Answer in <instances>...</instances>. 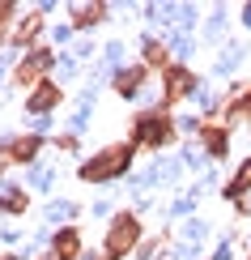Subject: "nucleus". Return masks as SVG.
Instances as JSON below:
<instances>
[{
  "label": "nucleus",
  "instance_id": "nucleus-1",
  "mask_svg": "<svg viewBox=\"0 0 251 260\" xmlns=\"http://www.w3.org/2000/svg\"><path fill=\"white\" fill-rule=\"evenodd\" d=\"M132 239H136V222H132V218L115 222V231H111V252H119V247H128Z\"/></svg>",
  "mask_w": 251,
  "mask_h": 260
},
{
  "label": "nucleus",
  "instance_id": "nucleus-2",
  "mask_svg": "<svg viewBox=\"0 0 251 260\" xmlns=\"http://www.w3.org/2000/svg\"><path fill=\"white\" fill-rule=\"evenodd\" d=\"M47 218H51V222H56V218H73V205H68V201H56V205L47 209Z\"/></svg>",
  "mask_w": 251,
  "mask_h": 260
},
{
  "label": "nucleus",
  "instance_id": "nucleus-3",
  "mask_svg": "<svg viewBox=\"0 0 251 260\" xmlns=\"http://www.w3.org/2000/svg\"><path fill=\"white\" fill-rule=\"evenodd\" d=\"M5 209H9V213H21V209H26V197H17V192H9V197H5Z\"/></svg>",
  "mask_w": 251,
  "mask_h": 260
}]
</instances>
